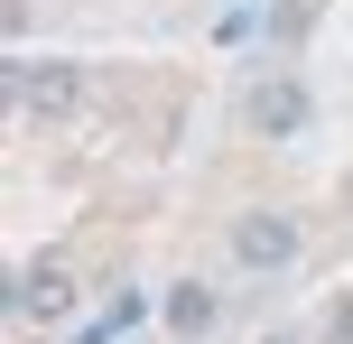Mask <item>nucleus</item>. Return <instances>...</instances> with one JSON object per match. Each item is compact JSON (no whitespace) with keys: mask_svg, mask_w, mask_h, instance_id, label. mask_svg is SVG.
Instances as JSON below:
<instances>
[{"mask_svg":"<svg viewBox=\"0 0 353 344\" xmlns=\"http://www.w3.org/2000/svg\"><path fill=\"white\" fill-rule=\"evenodd\" d=\"M298 242H307L298 214H270V205L232 223V261H242V270H288V261H298Z\"/></svg>","mask_w":353,"mask_h":344,"instance_id":"f257e3e1","label":"nucleus"},{"mask_svg":"<svg viewBox=\"0 0 353 344\" xmlns=\"http://www.w3.org/2000/svg\"><path fill=\"white\" fill-rule=\"evenodd\" d=\"M307 121H316V93H307L298 74H270V84H251V130H261V140H298Z\"/></svg>","mask_w":353,"mask_h":344,"instance_id":"f03ea898","label":"nucleus"},{"mask_svg":"<svg viewBox=\"0 0 353 344\" xmlns=\"http://www.w3.org/2000/svg\"><path fill=\"white\" fill-rule=\"evenodd\" d=\"M159 316H168V335H176V344H205L214 326H223V289H205V279H176Z\"/></svg>","mask_w":353,"mask_h":344,"instance_id":"7ed1b4c3","label":"nucleus"},{"mask_svg":"<svg viewBox=\"0 0 353 344\" xmlns=\"http://www.w3.org/2000/svg\"><path fill=\"white\" fill-rule=\"evenodd\" d=\"M65 307H74L65 270H28V279H19V316H65Z\"/></svg>","mask_w":353,"mask_h":344,"instance_id":"20e7f679","label":"nucleus"},{"mask_svg":"<svg viewBox=\"0 0 353 344\" xmlns=\"http://www.w3.org/2000/svg\"><path fill=\"white\" fill-rule=\"evenodd\" d=\"M19 103H47V112H65V103H74V74H19Z\"/></svg>","mask_w":353,"mask_h":344,"instance_id":"39448f33","label":"nucleus"},{"mask_svg":"<svg viewBox=\"0 0 353 344\" xmlns=\"http://www.w3.org/2000/svg\"><path fill=\"white\" fill-rule=\"evenodd\" d=\"M325 344H353V298H344L335 316H325Z\"/></svg>","mask_w":353,"mask_h":344,"instance_id":"423d86ee","label":"nucleus"},{"mask_svg":"<svg viewBox=\"0 0 353 344\" xmlns=\"http://www.w3.org/2000/svg\"><path fill=\"white\" fill-rule=\"evenodd\" d=\"M261 344H288V335H261Z\"/></svg>","mask_w":353,"mask_h":344,"instance_id":"0eeeda50","label":"nucleus"},{"mask_svg":"<svg viewBox=\"0 0 353 344\" xmlns=\"http://www.w3.org/2000/svg\"><path fill=\"white\" fill-rule=\"evenodd\" d=\"M344 214H353V196H344Z\"/></svg>","mask_w":353,"mask_h":344,"instance_id":"6e6552de","label":"nucleus"}]
</instances>
